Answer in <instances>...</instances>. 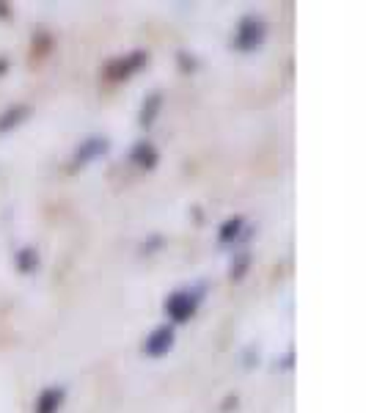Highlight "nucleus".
I'll use <instances>...</instances> for the list:
<instances>
[{"mask_svg":"<svg viewBox=\"0 0 366 413\" xmlns=\"http://www.w3.org/2000/svg\"><path fill=\"white\" fill-rule=\"evenodd\" d=\"M264 36H267V28L261 23V17H242L235 33V47L242 52L256 50V47H261Z\"/></svg>","mask_w":366,"mask_h":413,"instance_id":"f257e3e1","label":"nucleus"},{"mask_svg":"<svg viewBox=\"0 0 366 413\" xmlns=\"http://www.w3.org/2000/svg\"><path fill=\"white\" fill-rule=\"evenodd\" d=\"M199 303H201L199 292H190V289H184V292H174V295L165 301V314H168L174 322H187V320L196 314Z\"/></svg>","mask_w":366,"mask_h":413,"instance_id":"f03ea898","label":"nucleus"},{"mask_svg":"<svg viewBox=\"0 0 366 413\" xmlns=\"http://www.w3.org/2000/svg\"><path fill=\"white\" fill-rule=\"evenodd\" d=\"M171 347H174V328H171V325H160V328H155L152 334L146 336V342H143V353H146L149 359L165 356Z\"/></svg>","mask_w":366,"mask_h":413,"instance_id":"7ed1b4c3","label":"nucleus"},{"mask_svg":"<svg viewBox=\"0 0 366 413\" xmlns=\"http://www.w3.org/2000/svg\"><path fill=\"white\" fill-rule=\"evenodd\" d=\"M64 397H66V391L61 386L45 388L36 400V413H58V408L64 405Z\"/></svg>","mask_w":366,"mask_h":413,"instance_id":"20e7f679","label":"nucleus"},{"mask_svg":"<svg viewBox=\"0 0 366 413\" xmlns=\"http://www.w3.org/2000/svg\"><path fill=\"white\" fill-rule=\"evenodd\" d=\"M105 152H107V141H105V138H88L85 144H80L78 155H75V163H78V165H85L88 160L105 155Z\"/></svg>","mask_w":366,"mask_h":413,"instance_id":"39448f33","label":"nucleus"},{"mask_svg":"<svg viewBox=\"0 0 366 413\" xmlns=\"http://www.w3.org/2000/svg\"><path fill=\"white\" fill-rule=\"evenodd\" d=\"M132 163H138L141 168H155L157 165V149L152 146V144H146V141L135 144V149H132Z\"/></svg>","mask_w":366,"mask_h":413,"instance_id":"423d86ee","label":"nucleus"},{"mask_svg":"<svg viewBox=\"0 0 366 413\" xmlns=\"http://www.w3.org/2000/svg\"><path fill=\"white\" fill-rule=\"evenodd\" d=\"M25 116H28V105H17V107H11L8 113H3V116H0V132L17 127V124H20Z\"/></svg>","mask_w":366,"mask_h":413,"instance_id":"0eeeda50","label":"nucleus"},{"mask_svg":"<svg viewBox=\"0 0 366 413\" xmlns=\"http://www.w3.org/2000/svg\"><path fill=\"white\" fill-rule=\"evenodd\" d=\"M160 103H163V100H160V94H152V97H149V103L143 105V110H141V124H143V127H149V124L155 122L157 110H160Z\"/></svg>","mask_w":366,"mask_h":413,"instance_id":"6e6552de","label":"nucleus"},{"mask_svg":"<svg viewBox=\"0 0 366 413\" xmlns=\"http://www.w3.org/2000/svg\"><path fill=\"white\" fill-rule=\"evenodd\" d=\"M242 229V218H235V221H229V223H223V229H220V243H232L237 234Z\"/></svg>","mask_w":366,"mask_h":413,"instance_id":"1a4fd4ad","label":"nucleus"},{"mask_svg":"<svg viewBox=\"0 0 366 413\" xmlns=\"http://www.w3.org/2000/svg\"><path fill=\"white\" fill-rule=\"evenodd\" d=\"M17 262H20V270H23V273H30V267H33V264H39V257H36L30 248H25V251L17 257Z\"/></svg>","mask_w":366,"mask_h":413,"instance_id":"9d476101","label":"nucleus"}]
</instances>
